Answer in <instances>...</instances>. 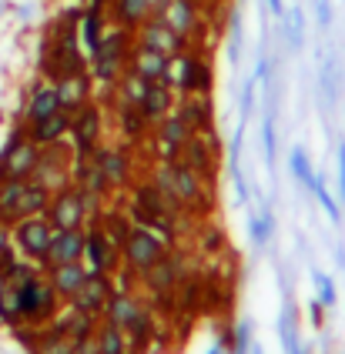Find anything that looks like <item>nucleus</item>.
Returning <instances> with one entry per match:
<instances>
[{"instance_id":"1","label":"nucleus","mask_w":345,"mask_h":354,"mask_svg":"<svg viewBox=\"0 0 345 354\" xmlns=\"http://www.w3.org/2000/svg\"><path fill=\"white\" fill-rule=\"evenodd\" d=\"M148 177H151L154 187H158L175 207H182L188 217H195V221L211 217V211H215L211 184H208L202 174H195L188 164H182V160H158Z\"/></svg>"},{"instance_id":"2","label":"nucleus","mask_w":345,"mask_h":354,"mask_svg":"<svg viewBox=\"0 0 345 354\" xmlns=\"http://www.w3.org/2000/svg\"><path fill=\"white\" fill-rule=\"evenodd\" d=\"M131 47H134V30H124V27H107L104 30L101 44L87 54V71H91V77L104 84V87H114L121 74L127 71V54H131Z\"/></svg>"},{"instance_id":"3","label":"nucleus","mask_w":345,"mask_h":354,"mask_svg":"<svg viewBox=\"0 0 345 354\" xmlns=\"http://www.w3.org/2000/svg\"><path fill=\"white\" fill-rule=\"evenodd\" d=\"M164 84H168L175 94H211V87H215L211 60L204 57V54H198V47L191 44L188 50L168 57Z\"/></svg>"},{"instance_id":"4","label":"nucleus","mask_w":345,"mask_h":354,"mask_svg":"<svg viewBox=\"0 0 345 354\" xmlns=\"http://www.w3.org/2000/svg\"><path fill=\"white\" fill-rule=\"evenodd\" d=\"M17 297H21V324H30V328L51 324L57 317V311L64 308V301L51 288V281H47L44 271L34 274L30 281L17 284Z\"/></svg>"},{"instance_id":"5","label":"nucleus","mask_w":345,"mask_h":354,"mask_svg":"<svg viewBox=\"0 0 345 354\" xmlns=\"http://www.w3.org/2000/svg\"><path fill=\"white\" fill-rule=\"evenodd\" d=\"M188 274H191L188 254H178V251L168 248V254H164L154 268H148L138 281L144 284V295L151 297L154 304H164V301H175L178 288H182V281Z\"/></svg>"},{"instance_id":"6","label":"nucleus","mask_w":345,"mask_h":354,"mask_svg":"<svg viewBox=\"0 0 345 354\" xmlns=\"http://www.w3.org/2000/svg\"><path fill=\"white\" fill-rule=\"evenodd\" d=\"M168 241L161 234H154V231H148V227H131V234L124 237L121 244V268H127L134 277H141L148 268H154L164 254H168Z\"/></svg>"},{"instance_id":"7","label":"nucleus","mask_w":345,"mask_h":354,"mask_svg":"<svg viewBox=\"0 0 345 354\" xmlns=\"http://www.w3.org/2000/svg\"><path fill=\"white\" fill-rule=\"evenodd\" d=\"M37 160H41V144H34V140L27 138V131L17 127V131L10 134V140L3 144V151H0V184H3L7 177L30 180Z\"/></svg>"},{"instance_id":"8","label":"nucleus","mask_w":345,"mask_h":354,"mask_svg":"<svg viewBox=\"0 0 345 354\" xmlns=\"http://www.w3.org/2000/svg\"><path fill=\"white\" fill-rule=\"evenodd\" d=\"M178 160H182V164H188L195 174H202L208 184H215L218 167H222V144H218V134H215V131L191 134V140L182 147Z\"/></svg>"},{"instance_id":"9","label":"nucleus","mask_w":345,"mask_h":354,"mask_svg":"<svg viewBox=\"0 0 345 354\" xmlns=\"http://www.w3.org/2000/svg\"><path fill=\"white\" fill-rule=\"evenodd\" d=\"M51 237H54V227H51V221L44 214L21 217V221L10 224V241H14V248H17L24 257L37 261V264H44V257H47Z\"/></svg>"},{"instance_id":"10","label":"nucleus","mask_w":345,"mask_h":354,"mask_svg":"<svg viewBox=\"0 0 345 354\" xmlns=\"http://www.w3.org/2000/svg\"><path fill=\"white\" fill-rule=\"evenodd\" d=\"M71 164H74V147H64V140L47 144V147H41V160H37L30 180H37L51 191H61L67 184H74L71 180Z\"/></svg>"},{"instance_id":"11","label":"nucleus","mask_w":345,"mask_h":354,"mask_svg":"<svg viewBox=\"0 0 345 354\" xmlns=\"http://www.w3.org/2000/svg\"><path fill=\"white\" fill-rule=\"evenodd\" d=\"M154 14H158L175 34H182V37L191 40V44H198V37L204 34L202 0H164Z\"/></svg>"},{"instance_id":"12","label":"nucleus","mask_w":345,"mask_h":354,"mask_svg":"<svg viewBox=\"0 0 345 354\" xmlns=\"http://www.w3.org/2000/svg\"><path fill=\"white\" fill-rule=\"evenodd\" d=\"M44 217L51 221L54 231H64V227H87V221H91V217H87V207H84L81 191H78L74 184H67V187L51 194V204H47Z\"/></svg>"},{"instance_id":"13","label":"nucleus","mask_w":345,"mask_h":354,"mask_svg":"<svg viewBox=\"0 0 345 354\" xmlns=\"http://www.w3.org/2000/svg\"><path fill=\"white\" fill-rule=\"evenodd\" d=\"M84 264L87 271H101V274H111L121 268V248L104 234V227L98 221L87 224V244H84Z\"/></svg>"},{"instance_id":"14","label":"nucleus","mask_w":345,"mask_h":354,"mask_svg":"<svg viewBox=\"0 0 345 354\" xmlns=\"http://www.w3.org/2000/svg\"><path fill=\"white\" fill-rule=\"evenodd\" d=\"M71 144H74V154H87L94 147H101V138H104V111L98 104H84L81 111L71 114Z\"/></svg>"},{"instance_id":"15","label":"nucleus","mask_w":345,"mask_h":354,"mask_svg":"<svg viewBox=\"0 0 345 354\" xmlns=\"http://www.w3.org/2000/svg\"><path fill=\"white\" fill-rule=\"evenodd\" d=\"M191 124L178 114V111H171V114H164L161 120H154V147H158V160H178L182 154V147L191 140Z\"/></svg>"},{"instance_id":"16","label":"nucleus","mask_w":345,"mask_h":354,"mask_svg":"<svg viewBox=\"0 0 345 354\" xmlns=\"http://www.w3.org/2000/svg\"><path fill=\"white\" fill-rule=\"evenodd\" d=\"M134 44L151 47V50H158L164 57H175V54H182V50L191 47V40H184L182 34H175L158 14H151L141 27H134Z\"/></svg>"},{"instance_id":"17","label":"nucleus","mask_w":345,"mask_h":354,"mask_svg":"<svg viewBox=\"0 0 345 354\" xmlns=\"http://www.w3.org/2000/svg\"><path fill=\"white\" fill-rule=\"evenodd\" d=\"M144 311H148V301L141 295H134V288H114V295L107 297V304H104L101 321L127 331Z\"/></svg>"},{"instance_id":"18","label":"nucleus","mask_w":345,"mask_h":354,"mask_svg":"<svg viewBox=\"0 0 345 354\" xmlns=\"http://www.w3.org/2000/svg\"><path fill=\"white\" fill-rule=\"evenodd\" d=\"M84 244H87V227H64V231H54L41 268L47 271V268H54V264L84 261Z\"/></svg>"},{"instance_id":"19","label":"nucleus","mask_w":345,"mask_h":354,"mask_svg":"<svg viewBox=\"0 0 345 354\" xmlns=\"http://www.w3.org/2000/svg\"><path fill=\"white\" fill-rule=\"evenodd\" d=\"M114 295V281L111 274H101V271H87L84 277L81 291L74 295V301H67V304H74V308H81V311H91V315H104V304H107V297Z\"/></svg>"},{"instance_id":"20","label":"nucleus","mask_w":345,"mask_h":354,"mask_svg":"<svg viewBox=\"0 0 345 354\" xmlns=\"http://www.w3.org/2000/svg\"><path fill=\"white\" fill-rule=\"evenodd\" d=\"M54 87H57L61 111L74 114V111H81L84 104L91 100L94 77H91V71H78V74H64V77H57V80H54Z\"/></svg>"},{"instance_id":"21","label":"nucleus","mask_w":345,"mask_h":354,"mask_svg":"<svg viewBox=\"0 0 345 354\" xmlns=\"http://www.w3.org/2000/svg\"><path fill=\"white\" fill-rule=\"evenodd\" d=\"M98 160H101V171L107 177V187L111 191H124L131 187V151L124 147H98Z\"/></svg>"},{"instance_id":"22","label":"nucleus","mask_w":345,"mask_h":354,"mask_svg":"<svg viewBox=\"0 0 345 354\" xmlns=\"http://www.w3.org/2000/svg\"><path fill=\"white\" fill-rule=\"evenodd\" d=\"M44 274H47V281H51V288L57 291V297H61L64 304H67V301H74V295L81 291L84 277H87V264H84V261L54 264V268H47Z\"/></svg>"},{"instance_id":"23","label":"nucleus","mask_w":345,"mask_h":354,"mask_svg":"<svg viewBox=\"0 0 345 354\" xmlns=\"http://www.w3.org/2000/svg\"><path fill=\"white\" fill-rule=\"evenodd\" d=\"M175 111L182 114L195 134H204V131H215V107H211V94H182V100L175 104Z\"/></svg>"},{"instance_id":"24","label":"nucleus","mask_w":345,"mask_h":354,"mask_svg":"<svg viewBox=\"0 0 345 354\" xmlns=\"http://www.w3.org/2000/svg\"><path fill=\"white\" fill-rule=\"evenodd\" d=\"M127 71H134L138 77H144L148 84H154V80H164L168 57L158 54V50H151V47L134 44V47H131V54H127Z\"/></svg>"},{"instance_id":"25","label":"nucleus","mask_w":345,"mask_h":354,"mask_svg":"<svg viewBox=\"0 0 345 354\" xmlns=\"http://www.w3.org/2000/svg\"><path fill=\"white\" fill-rule=\"evenodd\" d=\"M24 131H27V138L34 140V144H41V147L57 144V140H67V134H71V114H67V111H57V114H51V118L27 124Z\"/></svg>"},{"instance_id":"26","label":"nucleus","mask_w":345,"mask_h":354,"mask_svg":"<svg viewBox=\"0 0 345 354\" xmlns=\"http://www.w3.org/2000/svg\"><path fill=\"white\" fill-rule=\"evenodd\" d=\"M175 104H178L175 91H171L164 80H154V84H148V87H144V97H141L138 107H141L144 118L154 124V120H161L164 114H171V111H175Z\"/></svg>"},{"instance_id":"27","label":"nucleus","mask_w":345,"mask_h":354,"mask_svg":"<svg viewBox=\"0 0 345 354\" xmlns=\"http://www.w3.org/2000/svg\"><path fill=\"white\" fill-rule=\"evenodd\" d=\"M57 111H61V100H57L54 80H41V84L30 91V97H27L24 118H27V124H34V120H44V118H51V114H57Z\"/></svg>"},{"instance_id":"28","label":"nucleus","mask_w":345,"mask_h":354,"mask_svg":"<svg viewBox=\"0 0 345 354\" xmlns=\"http://www.w3.org/2000/svg\"><path fill=\"white\" fill-rule=\"evenodd\" d=\"M151 14H154V10H151L148 0H111V3H107V17L114 20V27H124V30L141 27Z\"/></svg>"},{"instance_id":"29","label":"nucleus","mask_w":345,"mask_h":354,"mask_svg":"<svg viewBox=\"0 0 345 354\" xmlns=\"http://www.w3.org/2000/svg\"><path fill=\"white\" fill-rule=\"evenodd\" d=\"M118 131H121V138H127V144H138L151 134V120L141 114L138 104L118 100Z\"/></svg>"},{"instance_id":"30","label":"nucleus","mask_w":345,"mask_h":354,"mask_svg":"<svg viewBox=\"0 0 345 354\" xmlns=\"http://www.w3.org/2000/svg\"><path fill=\"white\" fill-rule=\"evenodd\" d=\"M104 30H107V10H101V7H87L81 14V27H78V34H81V44H84V54H91L98 44H101Z\"/></svg>"},{"instance_id":"31","label":"nucleus","mask_w":345,"mask_h":354,"mask_svg":"<svg viewBox=\"0 0 345 354\" xmlns=\"http://www.w3.org/2000/svg\"><path fill=\"white\" fill-rule=\"evenodd\" d=\"M195 248L202 251L204 257H218L228 248V237L218 224H211V221H195Z\"/></svg>"},{"instance_id":"32","label":"nucleus","mask_w":345,"mask_h":354,"mask_svg":"<svg viewBox=\"0 0 345 354\" xmlns=\"http://www.w3.org/2000/svg\"><path fill=\"white\" fill-rule=\"evenodd\" d=\"M51 187H44L37 180H24V191H21V204H17V221L21 217H34V214H44L47 204H51Z\"/></svg>"},{"instance_id":"33","label":"nucleus","mask_w":345,"mask_h":354,"mask_svg":"<svg viewBox=\"0 0 345 354\" xmlns=\"http://www.w3.org/2000/svg\"><path fill=\"white\" fill-rule=\"evenodd\" d=\"M94 341H98V354H134L127 335H124L121 328L107 324V321H101V324L94 328Z\"/></svg>"},{"instance_id":"34","label":"nucleus","mask_w":345,"mask_h":354,"mask_svg":"<svg viewBox=\"0 0 345 354\" xmlns=\"http://www.w3.org/2000/svg\"><path fill=\"white\" fill-rule=\"evenodd\" d=\"M74 348H78V337L51 331V328H41L37 344L30 348V354H74Z\"/></svg>"},{"instance_id":"35","label":"nucleus","mask_w":345,"mask_h":354,"mask_svg":"<svg viewBox=\"0 0 345 354\" xmlns=\"http://www.w3.org/2000/svg\"><path fill=\"white\" fill-rule=\"evenodd\" d=\"M248 231H251V241H255V248H265L272 234H275V217H272V207L265 204L262 214H251L248 221Z\"/></svg>"},{"instance_id":"36","label":"nucleus","mask_w":345,"mask_h":354,"mask_svg":"<svg viewBox=\"0 0 345 354\" xmlns=\"http://www.w3.org/2000/svg\"><path fill=\"white\" fill-rule=\"evenodd\" d=\"M308 191H312V194H315V201L322 204V211L328 214V221H332V224H342V211H339V204H335V197H332V191L325 187L322 174H315L312 180H308Z\"/></svg>"},{"instance_id":"37","label":"nucleus","mask_w":345,"mask_h":354,"mask_svg":"<svg viewBox=\"0 0 345 354\" xmlns=\"http://www.w3.org/2000/svg\"><path fill=\"white\" fill-rule=\"evenodd\" d=\"M282 34H285V44L292 47V50H302L305 47V14L302 7H295L288 17H282Z\"/></svg>"},{"instance_id":"38","label":"nucleus","mask_w":345,"mask_h":354,"mask_svg":"<svg viewBox=\"0 0 345 354\" xmlns=\"http://www.w3.org/2000/svg\"><path fill=\"white\" fill-rule=\"evenodd\" d=\"M0 324L3 328H17L21 324V297H17V288H10V284L0 295Z\"/></svg>"},{"instance_id":"39","label":"nucleus","mask_w":345,"mask_h":354,"mask_svg":"<svg viewBox=\"0 0 345 354\" xmlns=\"http://www.w3.org/2000/svg\"><path fill=\"white\" fill-rule=\"evenodd\" d=\"M228 60L231 64L242 60V14H238V7L228 10Z\"/></svg>"},{"instance_id":"40","label":"nucleus","mask_w":345,"mask_h":354,"mask_svg":"<svg viewBox=\"0 0 345 354\" xmlns=\"http://www.w3.org/2000/svg\"><path fill=\"white\" fill-rule=\"evenodd\" d=\"M288 171H292V177H295L299 184H305V187H308V180L315 177L312 160H308V154H305L302 147H292V154H288Z\"/></svg>"},{"instance_id":"41","label":"nucleus","mask_w":345,"mask_h":354,"mask_svg":"<svg viewBox=\"0 0 345 354\" xmlns=\"http://www.w3.org/2000/svg\"><path fill=\"white\" fill-rule=\"evenodd\" d=\"M262 140H265V164L275 167V160H278V138H275V118L272 114H265L262 120Z\"/></svg>"},{"instance_id":"42","label":"nucleus","mask_w":345,"mask_h":354,"mask_svg":"<svg viewBox=\"0 0 345 354\" xmlns=\"http://www.w3.org/2000/svg\"><path fill=\"white\" fill-rule=\"evenodd\" d=\"M312 277H315V288H319V301H322L325 308H335V301H339V295H335V281L325 274V271H312Z\"/></svg>"},{"instance_id":"43","label":"nucleus","mask_w":345,"mask_h":354,"mask_svg":"<svg viewBox=\"0 0 345 354\" xmlns=\"http://www.w3.org/2000/svg\"><path fill=\"white\" fill-rule=\"evenodd\" d=\"M228 171H231V187L238 194V204H248V180L242 174V164L238 160H228Z\"/></svg>"},{"instance_id":"44","label":"nucleus","mask_w":345,"mask_h":354,"mask_svg":"<svg viewBox=\"0 0 345 354\" xmlns=\"http://www.w3.org/2000/svg\"><path fill=\"white\" fill-rule=\"evenodd\" d=\"M251 351V324L242 321L238 328H235V341H231V354H248Z\"/></svg>"},{"instance_id":"45","label":"nucleus","mask_w":345,"mask_h":354,"mask_svg":"<svg viewBox=\"0 0 345 354\" xmlns=\"http://www.w3.org/2000/svg\"><path fill=\"white\" fill-rule=\"evenodd\" d=\"M255 84H258V80L248 77L245 80V87H242V104H238V107H242V120H248L251 107H255Z\"/></svg>"},{"instance_id":"46","label":"nucleus","mask_w":345,"mask_h":354,"mask_svg":"<svg viewBox=\"0 0 345 354\" xmlns=\"http://www.w3.org/2000/svg\"><path fill=\"white\" fill-rule=\"evenodd\" d=\"M251 77L255 80H262V87L265 84H272V57H268V54H258V60H255V74H251Z\"/></svg>"},{"instance_id":"47","label":"nucleus","mask_w":345,"mask_h":354,"mask_svg":"<svg viewBox=\"0 0 345 354\" xmlns=\"http://www.w3.org/2000/svg\"><path fill=\"white\" fill-rule=\"evenodd\" d=\"M335 164H339V197H342L345 204V140H339V147H335Z\"/></svg>"},{"instance_id":"48","label":"nucleus","mask_w":345,"mask_h":354,"mask_svg":"<svg viewBox=\"0 0 345 354\" xmlns=\"http://www.w3.org/2000/svg\"><path fill=\"white\" fill-rule=\"evenodd\" d=\"M308 317H312V324H315V328L322 324V317H325V304H322V301H312V304H308Z\"/></svg>"},{"instance_id":"49","label":"nucleus","mask_w":345,"mask_h":354,"mask_svg":"<svg viewBox=\"0 0 345 354\" xmlns=\"http://www.w3.org/2000/svg\"><path fill=\"white\" fill-rule=\"evenodd\" d=\"M268 3V10L275 14V17H285V0H265Z\"/></svg>"},{"instance_id":"50","label":"nucleus","mask_w":345,"mask_h":354,"mask_svg":"<svg viewBox=\"0 0 345 354\" xmlns=\"http://www.w3.org/2000/svg\"><path fill=\"white\" fill-rule=\"evenodd\" d=\"M335 264H339V268H345V244H339V248H335Z\"/></svg>"},{"instance_id":"51","label":"nucleus","mask_w":345,"mask_h":354,"mask_svg":"<svg viewBox=\"0 0 345 354\" xmlns=\"http://www.w3.org/2000/svg\"><path fill=\"white\" fill-rule=\"evenodd\" d=\"M3 291H7V274L0 271V295H3Z\"/></svg>"},{"instance_id":"52","label":"nucleus","mask_w":345,"mask_h":354,"mask_svg":"<svg viewBox=\"0 0 345 354\" xmlns=\"http://www.w3.org/2000/svg\"><path fill=\"white\" fill-rule=\"evenodd\" d=\"M91 3H94V7H101V10H107V3H111V0H91Z\"/></svg>"},{"instance_id":"53","label":"nucleus","mask_w":345,"mask_h":354,"mask_svg":"<svg viewBox=\"0 0 345 354\" xmlns=\"http://www.w3.org/2000/svg\"><path fill=\"white\" fill-rule=\"evenodd\" d=\"M148 3H151V10H158V7H161L164 0H148Z\"/></svg>"},{"instance_id":"54","label":"nucleus","mask_w":345,"mask_h":354,"mask_svg":"<svg viewBox=\"0 0 345 354\" xmlns=\"http://www.w3.org/2000/svg\"><path fill=\"white\" fill-rule=\"evenodd\" d=\"M248 354H265V351H258V348H251V351H248Z\"/></svg>"}]
</instances>
